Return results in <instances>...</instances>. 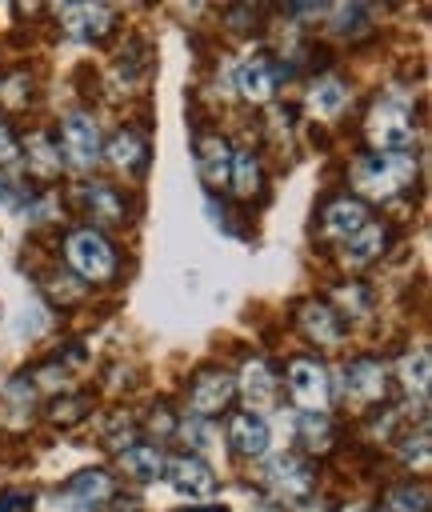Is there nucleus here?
I'll return each instance as SVG.
<instances>
[{
	"label": "nucleus",
	"mask_w": 432,
	"mask_h": 512,
	"mask_svg": "<svg viewBox=\"0 0 432 512\" xmlns=\"http://www.w3.org/2000/svg\"><path fill=\"white\" fill-rule=\"evenodd\" d=\"M300 432H304L308 440H320L316 448H324V440H328V416H324V412H304V416H300Z\"/></svg>",
	"instance_id": "obj_25"
},
{
	"label": "nucleus",
	"mask_w": 432,
	"mask_h": 512,
	"mask_svg": "<svg viewBox=\"0 0 432 512\" xmlns=\"http://www.w3.org/2000/svg\"><path fill=\"white\" fill-rule=\"evenodd\" d=\"M84 196H88V204H92L100 216H108V220L120 212V208H116V200H112V192H108V184H92Z\"/></svg>",
	"instance_id": "obj_26"
},
{
	"label": "nucleus",
	"mask_w": 432,
	"mask_h": 512,
	"mask_svg": "<svg viewBox=\"0 0 432 512\" xmlns=\"http://www.w3.org/2000/svg\"><path fill=\"white\" fill-rule=\"evenodd\" d=\"M416 180V156L412 152H384V156H364L356 164V188L364 196H396Z\"/></svg>",
	"instance_id": "obj_1"
},
{
	"label": "nucleus",
	"mask_w": 432,
	"mask_h": 512,
	"mask_svg": "<svg viewBox=\"0 0 432 512\" xmlns=\"http://www.w3.org/2000/svg\"><path fill=\"white\" fill-rule=\"evenodd\" d=\"M272 88H276V72H272V64L260 52H252V56H244L236 64V92L244 100H256L260 104V100L272 96Z\"/></svg>",
	"instance_id": "obj_7"
},
{
	"label": "nucleus",
	"mask_w": 432,
	"mask_h": 512,
	"mask_svg": "<svg viewBox=\"0 0 432 512\" xmlns=\"http://www.w3.org/2000/svg\"><path fill=\"white\" fill-rule=\"evenodd\" d=\"M232 392H236L232 376H224V372H204V376L196 380L188 404H192L196 416H212V412H220V404H228Z\"/></svg>",
	"instance_id": "obj_10"
},
{
	"label": "nucleus",
	"mask_w": 432,
	"mask_h": 512,
	"mask_svg": "<svg viewBox=\"0 0 432 512\" xmlns=\"http://www.w3.org/2000/svg\"><path fill=\"white\" fill-rule=\"evenodd\" d=\"M228 440L236 444L240 456H264V448H268V420L260 412H240L228 424Z\"/></svg>",
	"instance_id": "obj_9"
},
{
	"label": "nucleus",
	"mask_w": 432,
	"mask_h": 512,
	"mask_svg": "<svg viewBox=\"0 0 432 512\" xmlns=\"http://www.w3.org/2000/svg\"><path fill=\"white\" fill-rule=\"evenodd\" d=\"M300 324H304L308 336H316V340H324V344H332V340L340 336V324H336V316H332L324 304H304Z\"/></svg>",
	"instance_id": "obj_19"
},
{
	"label": "nucleus",
	"mask_w": 432,
	"mask_h": 512,
	"mask_svg": "<svg viewBox=\"0 0 432 512\" xmlns=\"http://www.w3.org/2000/svg\"><path fill=\"white\" fill-rule=\"evenodd\" d=\"M212 512H224V508H212Z\"/></svg>",
	"instance_id": "obj_32"
},
{
	"label": "nucleus",
	"mask_w": 432,
	"mask_h": 512,
	"mask_svg": "<svg viewBox=\"0 0 432 512\" xmlns=\"http://www.w3.org/2000/svg\"><path fill=\"white\" fill-rule=\"evenodd\" d=\"M268 480H272L284 496H300V492H308L312 472H308V464H300L296 456H276V460L268 464Z\"/></svg>",
	"instance_id": "obj_13"
},
{
	"label": "nucleus",
	"mask_w": 432,
	"mask_h": 512,
	"mask_svg": "<svg viewBox=\"0 0 432 512\" xmlns=\"http://www.w3.org/2000/svg\"><path fill=\"white\" fill-rule=\"evenodd\" d=\"M12 504H28V496H24V492H12V496H0V512H16Z\"/></svg>",
	"instance_id": "obj_29"
},
{
	"label": "nucleus",
	"mask_w": 432,
	"mask_h": 512,
	"mask_svg": "<svg viewBox=\"0 0 432 512\" xmlns=\"http://www.w3.org/2000/svg\"><path fill=\"white\" fill-rule=\"evenodd\" d=\"M288 392L296 396L300 408L324 412V404H328V372L316 360H296L288 368Z\"/></svg>",
	"instance_id": "obj_4"
},
{
	"label": "nucleus",
	"mask_w": 432,
	"mask_h": 512,
	"mask_svg": "<svg viewBox=\"0 0 432 512\" xmlns=\"http://www.w3.org/2000/svg\"><path fill=\"white\" fill-rule=\"evenodd\" d=\"M112 512H136V504L132 500H116V508Z\"/></svg>",
	"instance_id": "obj_30"
},
{
	"label": "nucleus",
	"mask_w": 432,
	"mask_h": 512,
	"mask_svg": "<svg viewBox=\"0 0 432 512\" xmlns=\"http://www.w3.org/2000/svg\"><path fill=\"white\" fill-rule=\"evenodd\" d=\"M344 104H348V88L340 84V80H316V88L308 92V108L316 112V116H324V120H332V116H340L344 112Z\"/></svg>",
	"instance_id": "obj_14"
},
{
	"label": "nucleus",
	"mask_w": 432,
	"mask_h": 512,
	"mask_svg": "<svg viewBox=\"0 0 432 512\" xmlns=\"http://www.w3.org/2000/svg\"><path fill=\"white\" fill-rule=\"evenodd\" d=\"M344 512H368V508H356V504H352V508H344Z\"/></svg>",
	"instance_id": "obj_31"
},
{
	"label": "nucleus",
	"mask_w": 432,
	"mask_h": 512,
	"mask_svg": "<svg viewBox=\"0 0 432 512\" xmlns=\"http://www.w3.org/2000/svg\"><path fill=\"white\" fill-rule=\"evenodd\" d=\"M68 492H72L80 504H96V500H104V496L112 492V480H108L104 472H76L72 484H68Z\"/></svg>",
	"instance_id": "obj_21"
},
{
	"label": "nucleus",
	"mask_w": 432,
	"mask_h": 512,
	"mask_svg": "<svg viewBox=\"0 0 432 512\" xmlns=\"http://www.w3.org/2000/svg\"><path fill=\"white\" fill-rule=\"evenodd\" d=\"M8 160H16V140H12V132L0 124V164H8Z\"/></svg>",
	"instance_id": "obj_27"
},
{
	"label": "nucleus",
	"mask_w": 432,
	"mask_h": 512,
	"mask_svg": "<svg viewBox=\"0 0 432 512\" xmlns=\"http://www.w3.org/2000/svg\"><path fill=\"white\" fill-rule=\"evenodd\" d=\"M64 152H68V160L76 168H92L96 164V156H100V128H96L92 116L72 112L64 120Z\"/></svg>",
	"instance_id": "obj_5"
},
{
	"label": "nucleus",
	"mask_w": 432,
	"mask_h": 512,
	"mask_svg": "<svg viewBox=\"0 0 432 512\" xmlns=\"http://www.w3.org/2000/svg\"><path fill=\"white\" fill-rule=\"evenodd\" d=\"M360 228H368V212H364V204H356V200H336V204L324 212V232H328V236L352 240Z\"/></svg>",
	"instance_id": "obj_12"
},
{
	"label": "nucleus",
	"mask_w": 432,
	"mask_h": 512,
	"mask_svg": "<svg viewBox=\"0 0 432 512\" xmlns=\"http://www.w3.org/2000/svg\"><path fill=\"white\" fill-rule=\"evenodd\" d=\"M56 16L64 20V28L80 40H92V36H104L112 28V12L104 4H64L56 8Z\"/></svg>",
	"instance_id": "obj_8"
},
{
	"label": "nucleus",
	"mask_w": 432,
	"mask_h": 512,
	"mask_svg": "<svg viewBox=\"0 0 432 512\" xmlns=\"http://www.w3.org/2000/svg\"><path fill=\"white\" fill-rule=\"evenodd\" d=\"M400 376H404V384H408V392H428V380H432V360H428V352L424 348H412L404 360H400Z\"/></svg>",
	"instance_id": "obj_20"
},
{
	"label": "nucleus",
	"mask_w": 432,
	"mask_h": 512,
	"mask_svg": "<svg viewBox=\"0 0 432 512\" xmlns=\"http://www.w3.org/2000/svg\"><path fill=\"white\" fill-rule=\"evenodd\" d=\"M424 504H428V492L424 488H400V492L388 496V508L392 512H424Z\"/></svg>",
	"instance_id": "obj_24"
},
{
	"label": "nucleus",
	"mask_w": 432,
	"mask_h": 512,
	"mask_svg": "<svg viewBox=\"0 0 432 512\" xmlns=\"http://www.w3.org/2000/svg\"><path fill=\"white\" fill-rule=\"evenodd\" d=\"M164 472H168V484H172L180 496H188V500H200V496H212V492H216L212 468H208L204 460H196V456H180V460H172Z\"/></svg>",
	"instance_id": "obj_6"
},
{
	"label": "nucleus",
	"mask_w": 432,
	"mask_h": 512,
	"mask_svg": "<svg viewBox=\"0 0 432 512\" xmlns=\"http://www.w3.org/2000/svg\"><path fill=\"white\" fill-rule=\"evenodd\" d=\"M120 464H124V472L136 476V480H156V476L164 472V456H160L152 444H132V448H124V452H120Z\"/></svg>",
	"instance_id": "obj_15"
},
{
	"label": "nucleus",
	"mask_w": 432,
	"mask_h": 512,
	"mask_svg": "<svg viewBox=\"0 0 432 512\" xmlns=\"http://www.w3.org/2000/svg\"><path fill=\"white\" fill-rule=\"evenodd\" d=\"M184 436H188V440H212V432H208L204 424H184Z\"/></svg>",
	"instance_id": "obj_28"
},
{
	"label": "nucleus",
	"mask_w": 432,
	"mask_h": 512,
	"mask_svg": "<svg viewBox=\"0 0 432 512\" xmlns=\"http://www.w3.org/2000/svg\"><path fill=\"white\" fill-rule=\"evenodd\" d=\"M232 180H236L240 196H252L260 188V168H256L252 152H232Z\"/></svg>",
	"instance_id": "obj_23"
},
{
	"label": "nucleus",
	"mask_w": 432,
	"mask_h": 512,
	"mask_svg": "<svg viewBox=\"0 0 432 512\" xmlns=\"http://www.w3.org/2000/svg\"><path fill=\"white\" fill-rule=\"evenodd\" d=\"M244 396H248V412L252 408H260V404H268L272 400V392H276V384H272V372L260 364V360H252L248 368H244Z\"/></svg>",
	"instance_id": "obj_17"
},
{
	"label": "nucleus",
	"mask_w": 432,
	"mask_h": 512,
	"mask_svg": "<svg viewBox=\"0 0 432 512\" xmlns=\"http://www.w3.org/2000/svg\"><path fill=\"white\" fill-rule=\"evenodd\" d=\"M368 136H372V144L384 148V152H404V148L412 144V116H408L400 104L384 100V104H376L372 116H368Z\"/></svg>",
	"instance_id": "obj_3"
},
{
	"label": "nucleus",
	"mask_w": 432,
	"mask_h": 512,
	"mask_svg": "<svg viewBox=\"0 0 432 512\" xmlns=\"http://www.w3.org/2000/svg\"><path fill=\"white\" fill-rule=\"evenodd\" d=\"M68 264H72L84 280H104V276H112L116 256H112V244H108L100 232L84 228V232H72V236H68Z\"/></svg>",
	"instance_id": "obj_2"
},
{
	"label": "nucleus",
	"mask_w": 432,
	"mask_h": 512,
	"mask_svg": "<svg viewBox=\"0 0 432 512\" xmlns=\"http://www.w3.org/2000/svg\"><path fill=\"white\" fill-rule=\"evenodd\" d=\"M228 164H232L228 144H224L220 136L204 140V148H200V172H204V180H208V184H220V180L228 176Z\"/></svg>",
	"instance_id": "obj_16"
},
{
	"label": "nucleus",
	"mask_w": 432,
	"mask_h": 512,
	"mask_svg": "<svg viewBox=\"0 0 432 512\" xmlns=\"http://www.w3.org/2000/svg\"><path fill=\"white\" fill-rule=\"evenodd\" d=\"M108 156H112V164H120V168H136V164L144 160V140H140L136 132H116V136L108 140Z\"/></svg>",
	"instance_id": "obj_22"
},
{
	"label": "nucleus",
	"mask_w": 432,
	"mask_h": 512,
	"mask_svg": "<svg viewBox=\"0 0 432 512\" xmlns=\"http://www.w3.org/2000/svg\"><path fill=\"white\" fill-rule=\"evenodd\" d=\"M384 392V368L372 360H356L344 368V396L348 400H372Z\"/></svg>",
	"instance_id": "obj_11"
},
{
	"label": "nucleus",
	"mask_w": 432,
	"mask_h": 512,
	"mask_svg": "<svg viewBox=\"0 0 432 512\" xmlns=\"http://www.w3.org/2000/svg\"><path fill=\"white\" fill-rule=\"evenodd\" d=\"M380 248H384V232H380L376 224H368V228H360L352 240H344V260H348V264H368Z\"/></svg>",
	"instance_id": "obj_18"
}]
</instances>
